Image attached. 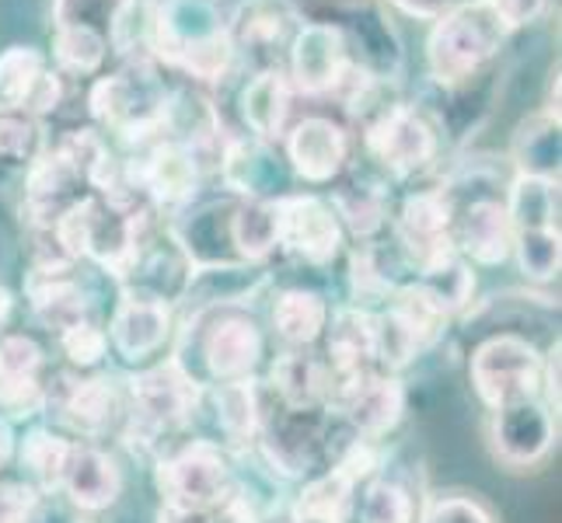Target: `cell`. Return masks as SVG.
<instances>
[{
	"label": "cell",
	"mask_w": 562,
	"mask_h": 523,
	"mask_svg": "<svg viewBox=\"0 0 562 523\" xmlns=\"http://www.w3.org/2000/svg\"><path fill=\"white\" fill-rule=\"evenodd\" d=\"M200 387H221L262 377L269 332L259 304H213L179 318L168 349Z\"/></svg>",
	"instance_id": "obj_1"
},
{
	"label": "cell",
	"mask_w": 562,
	"mask_h": 523,
	"mask_svg": "<svg viewBox=\"0 0 562 523\" xmlns=\"http://www.w3.org/2000/svg\"><path fill=\"white\" fill-rule=\"evenodd\" d=\"M147 56L206 91L241 67L221 0H147Z\"/></svg>",
	"instance_id": "obj_2"
},
{
	"label": "cell",
	"mask_w": 562,
	"mask_h": 523,
	"mask_svg": "<svg viewBox=\"0 0 562 523\" xmlns=\"http://www.w3.org/2000/svg\"><path fill=\"white\" fill-rule=\"evenodd\" d=\"M203 395L206 387L192 380L179 360L161 356L140 371H126L123 377V398L126 412L120 436L137 457H158L171 443L192 433V425L203 416Z\"/></svg>",
	"instance_id": "obj_3"
},
{
	"label": "cell",
	"mask_w": 562,
	"mask_h": 523,
	"mask_svg": "<svg viewBox=\"0 0 562 523\" xmlns=\"http://www.w3.org/2000/svg\"><path fill=\"white\" fill-rule=\"evenodd\" d=\"M168 88L165 70L150 56H130L120 70L99 73L91 81L88 115L112 147H123L126 154L147 150L165 137Z\"/></svg>",
	"instance_id": "obj_4"
},
{
	"label": "cell",
	"mask_w": 562,
	"mask_h": 523,
	"mask_svg": "<svg viewBox=\"0 0 562 523\" xmlns=\"http://www.w3.org/2000/svg\"><path fill=\"white\" fill-rule=\"evenodd\" d=\"M443 129L419 102L392 99L360 123V150L387 182H430L443 161Z\"/></svg>",
	"instance_id": "obj_5"
},
{
	"label": "cell",
	"mask_w": 562,
	"mask_h": 523,
	"mask_svg": "<svg viewBox=\"0 0 562 523\" xmlns=\"http://www.w3.org/2000/svg\"><path fill=\"white\" fill-rule=\"evenodd\" d=\"M510 38L514 35L499 25L486 0L440 14L423 38L426 84L448 91L475 81V77H486Z\"/></svg>",
	"instance_id": "obj_6"
},
{
	"label": "cell",
	"mask_w": 562,
	"mask_h": 523,
	"mask_svg": "<svg viewBox=\"0 0 562 523\" xmlns=\"http://www.w3.org/2000/svg\"><path fill=\"white\" fill-rule=\"evenodd\" d=\"M154 492L165 507L221 510L235 489V454L213 436H182L150 461Z\"/></svg>",
	"instance_id": "obj_7"
},
{
	"label": "cell",
	"mask_w": 562,
	"mask_h": 523,
	"mask_svg": "<svg viewBox=\"0 0 562 523\" xmlns=\"http://www.w3.org/2000/svg\"><path fill=\"white\" fill-rule=\"evenodd\" d=\"M336 440V419L328 409H283L269 398L262 433L248 454L283 486L312 478L328 464Z\"/></svg>",
	"instance_id": "obj_8"
},
{
	"label": "cell",
	"mask_w": 562,
	"mask_h": 523,
	"mask_svg": "<svg viewBox=\"0 0 562 523\" xmlns=\"http://www.w3.org/2000/svg\"><path fill=\"white\" fill-rule=\"evenodd\" d=\"M126 412L123 377L109 374L105 366L91 374H49L46 412L53 425L70 440L102 443L120 433Z\"/></svg>",
	"instance_id": "obj_9"
},
{
	"label": "cell",
	"mask_w": 562,
	"mask_h": 523,
	"mask_svg": "<svg viewBox=\"0 0 562 523\" xmlns=\"http://www.w3.org/2000/svg\"><path fill=\"white\" fill-rule=\"evenodd\" d=\"M486 451L510 475L546 468L559 447V416L538 395L486 412Z\"/></svg>",
	"instance_id": "obj_10"
},
{
	"label": "cell",
	"mask_w": 562,
	"mask_h": 523,
	"mask_svg": "<svg viewBox=\"0 0 562 523\" xmlns=\"http://www.w3.org/2000/svg\"><path fill=\"white\" fill-rule=\"evenodd\" d=\"M176 325V307L168 300L133 286H115V297L105 315L109 356L120 360L126 371H140V366L168 356Z\"/></svg>",
	"instance_id": "obj_11"
},
{
	"label": "cell",
	"mask_w": 562,
	"mask_h": 523,
	"mask_svg": "<svg viewBox=\"0 0 562 523\" xmlns=\"http://www.w3.org/2000/svg\"><path fill=\"white\" fill-rule=\"evenodd\" d=\"M469 384L486 412L531 398L541 387V349L528 336L493 332L472 349Z\"/></svg>",
	"instance_id": "obj_12"
},
{
	"label": "cell",
	"mask_w": 562,
	"mask_h": 523,
	"mask_svg": "<svg viewBox=\"0 0 562 523\" xmlns=\"http://www.w3.org/2000/svg\"><path fill=\"white\" fill-rule=\"evenodd\" d=\"M454 209H458V200L451 185L443 182V174L413 185L395 203L387 235H392L395 248L402 251V259L409 262L413 273H419L423 265H430L440 255L454 251V241H451Z\"/></svg>",
	"instance_id": "obj_13"
},
{
	"label": "cell",
	"mask_w": 562,
	"mask_h": 523,
	"mask_svg": "<svg viewBox=\"0 0 562 523\" xmlns=\"http://www.w3.org/2000/svg\"><path fill=\"white\" fill-rule=\"evenodd\" d=\"M357 137L333 112H304L286 126L280 154L290 168V179L312 189L336 185L353 168Z\"/></svg>",
	"instance_id": "obj_14"
},
{
	"label": "cell",
	"mask_w": 562,
	"mask_h": 523,
	"mask_svg": "<svg viewBox=\"0 0 562 523\" xmlns=\"http://www.w3.org/2000/svg\"><path fill=\"white\" fill-rule=\"evenodd\" d=\"M273 203L280 224V255L307 269H333L346 255L350 238H346L342 224L336 220V213L322 192L290 189Z\"/></svg>",
	"instance_id": "obj_15"
},
{
	"label": "cell",
	"mask_w": 562,
	"mask_h": 523,
	"mask_svg": "<svg viewBox=\"0 0 562 523\" xmlns=\"http://www.w3.org/2000/svg\"><path fill=\"white\" fill-rule=\"evenodd\" d=\"M283 73L297 99L307 102H336L342 91L346 77H350L353 64L346 53V38L336 22L328 18H315V22H301V29L290 38L283 53Z\"/></svg>",
	"instance_id": "obj_16"
},
{
	"label": "cell",
	"mask_w": 562,
	"mask_h": 523,
	"mask_svg": "<svg viewBox=\"0 0 562 523\" xmlns=\"http://www.w3.org/2000/svg\"><path fill=\"white\" fill-rule=\"evenodd\" d=\"M342 38H346V53H350V64L371 77L381 88H398L405 77V43L402 32L392 22V11H387L381 0H350L342 4L336 18Z\"/></svg>",
	"instance_id": "obj_17"
},
{
	"label": "cell",
	"mask_w": 562,
	"mask_h": 523,
	"mask_svg": "<svg viewBox=\"0 0 562 523\" xmlns=\"http://www.w3.org/2000/svg\"><path fill=\"white\" fill-rule=\"evenodd\" d=\"M130 158L133 168H137L140 196L158 217H168V213L189 206L206 192L210 168L200 161L196 150H189L176 140H158L147 150L130 154Z\"/></svg>",
	"instance_id": "obj_18"
},
{
	"label": "cell",
	"mask_w": 562,
	"mask_h": 523,
	"mask_svg": "<svg viewBox=\"0 0 562 523\" xmlns=\"http://www.w3.org/2000/svg\"><path fill=\"white\" fill-rule=\"evenodd\" d=\"M409 412V387L398 374H371L328 398V416L360 440L387 443Z\"/></svg>",
	"instance_id": "obj_19"
},
{
	"label": "cell",
	"mask_w": 562,
	"mask_h": 523,
	"mask_svg": "<svg viewBox=\"0 0 562 523\" xmlns=\"http://www.w3.org/2000/svg\"><path fill=\"white\" fill-rule=\"evenodd\" d=\"M213 182L235 200H277L294 185L290 168L280 154V144L259 140L245 129L241 133L227 129L217 154V168H213Z\"/></svg>",
	"instance_id": "obj_20"
},
{
	"label": "cell",
	"mask_w": 562,
	"mask_h": 523,
	"mask_svg": "<svg viewBox=\"0 0 562 523\" xmlns=\"http://www.w3.org/2000/svg\"><path fill=\"white\" fill-rule=\"evenodd\" d=\"M49 356L32 332L8 328L0 336V419L11 425L38 422L46 412Z\"/></svg>",
	"instance_id": "obj_21"
},
{
	"label": "cell",
	"mask_w": 562,
	"mask_h": 523,
	"mask_svg": "<svg viewBox=\"0 0 562 523\" xmlns=\"http://www.w3.org/2000/svg\"><path fill=\"white\" fill-rule=\"evenodd\" d=\"M304 14L294 0H238L227 11V35L235 43L238 64L280 67L290 38L301 29Z\"/></svg>",
	"instance_id": "obj_22"
},
{
	"label": "cell",
	"mask_w": 562,
	"mask_h": 523,
	"mask_svg": "<svg viewBox=\"0 0 562 523\" xmlns=\"http://www.w3.org/2000/svg\"><path fill=\"white\" fill-rule=\"evenodd\" d=\"M318 353L328 366V398L339 395L342 387H350L363 377L378 374V318L374 311H363L353 304H333L325 336L318 342Z\"/></svg>",
	"instance_id": "obj_23"
},
{
	"label": "cell",
	"mask_w": 562,
	"mask_h": 523,
	"mask_svg": "<svg viewBox=\"0 0 562 523\" xmlns=\"http://www.w3.org/2000/svg\"><path fill=\"white\" fill-rule=\"evenodd\" d=\"M454 192V189H451ZM451 241L454 251L472 269H499L510 262L514 251V227L507 209H503V192L479 189L472 196H458Z\"/></svg>",
	"instance_id": "obj_24"
},
{
	"label": "cell",
	"mask_w": 562,
	"mask_h": 523,
	"mask_svg": "<svg viewBox=\"0 0 562 523\" xmlns=\"http://www.w3.org/2000/svg\"><path fill=\"white\" fill-rule=\"evenodd\" d=\"M123 486H126V478H123V468L112 451H105L102 443H88V440L70 443V454L64 464V475H60V489H56L70 507H77L88 516L109 513L115 502H120Z\"/></svg>",
	"instance_id": "obj_25"
},
{
	"label": "cell",
	"mask_w": 562,
	"mask_h": 523,
	"mask_svg": "<svg viewBox=\"0 0 562 523\" xmlns=\"http://www.w3.org/2000/svg\"><path fill=\"white\" fill-rule=\"evenodd\" d=\"M266 409H269V391L262 377L206 387L203 395V412H210L213 440L231 454H248L256 447L266 422Z\"/></svg>",
	"instance_id": "obj_26"
},
{
	"label": "cell",
	"mask_w": 562,
	"mask_h": 523,
	"mask_svg": "<svg viewBox=\"0 0 562 523\" xmlns=\"http://www.w3.org/2000/svg\"><path fill=\"white\" fill-rule=\"evenodd\" d=\"M328 206H333L336 220L342 224L350 245L363 241H378L387 235L392 227V213H395V192L392 182L381 179V174H350L328 189Z\"/></svg>",
	"instance_id": "obj_27"
},
{
	"label": "cell",
	"mask_w": 562,
	"mask_h": 523,
	"mask_svg": "<svg viewBox=\"0 0 562 523\" xmlns=\"http://www.w3.org/2000/svg\"><path fill=\"white\" fill-rule=\"evenodd\" d=\"M81 179L74 174V168L60 158V150L53 144L38 154V158L25 168V182H22V224L29 227V235H46L53 220L77 200L85 196Z\"/></svg>",
	"instance_id": "obj_28"
},
{
	"label": "cell",
	"mask_w": 562,
	"mask_h": 523,
	"mask_svg": "<svg viewBox=\"0 0 562 523\" xmlns=\"http://www.w3.org/2000/svg\"><path fill=\"white\" fill-rule=\"evenodd\" d=\"M342 259H346V286H350V300L346 304L363 307V311H381L387 297L416 276L409 262L402 259V251L395 248V241L384 238L350 245Z\"/></svg>",
	"instance_id": "obj_29"
},
{
	"label": "cell",
	"mask_w": 562,
	"mask_h": 523,
	"mask_svg": "<svg viewBox=\"0 0 562 523\" xmlns=\"http://www.w3.org/2000/svg\"><path fill=\"white\" fill-rule=\"evenodd\" d=\"M269 398L283 409H328V366L318 349H280L262 366Z\"/></svg>",
	"instance_id": "obj_30"
},
{
	"label": "cell",
	"mask_w": 562,
	"mask_h": 523,
	"mask_svg": "<svg viewBox=\"0 0 562 523\" xmlns=\"http://www.w3.org/2000/svg\"><path fill=\"white\" fill-rule=\"evenodd\" d=\"M333 300L315 286H280L269 289L266 332L280 342V349H318Z\"/></svg>",
	"instance_id": "obj_31"
},
{
	"label": "cell",
	"mask_w": 562,
	"mask_h": 523,
	"mask_svg": "<svg viewBox=\"0 0 562 523\" xmlns=\"http://www.w3.org/2000/svg\"><path fill=\"white\" fill-rule=\"evenodd\" d=\"M294 105H297V94L290 88L283 67L251 70V77L238 91L241 129L259 140L280 144L286 126L294 123Z\"/></svg>",
	"instance_id": "obj_32"
},
{
	"label": "cell",
	"mask_w": 562,
	"mask_h": 523,
	"mask_svg": "<svg viewBox=\"0 0 562 523\" xmlns=\"http://www.w3.org/2000/svg\"><path fill=\"white\" fill-rule=\"evenodd\" d=\"M360 481L342 471L339 464H325L312 478L297 481L294 496L286 499V523H353Z\"/></svg>",
	"instance_id": "obj_33"
},
{
	"label": "cell",
	"mask_w": 562,
	"mask_h": 523,
	"mask_svg": "<svg viewBox=\"0 0 562 523\" xmlns=\"http://www.w3.org/2000/svg\"><path fill=\"white\" fill-rule=\"evenodd\" d=\"M423 489L413 475H405L398 464L387 457L381 471H374L357 492V516L353 523H419Z\"/></svg>",
	"instance_id": "obj_34"
},
{
	"label": "cell",
	"mask_w": 562,
	"mask_h": 523,
	"mask_svg": "<svg viewBox=\"0 0 562 523\" xmlns=\"http://www.w3.org/2000/svg\"><path fill=\"white\" fill-rule=\"evenodd\" d=\"M70 443L74 440L56 430V425L29 422L25 433H18V443H14L11 468H18V481H25L32 492H56L60 489Z\"/></svg>",
	"instance_id": "obj_35"
},
{
	"label": "cell",
	"mask_w": 562,
	"mask_h": 523,
	"mask_svg": "<svg viewBox=\"0 0 562 523\" xmlns=\"http://www.w3.org/2000/svg\"><path fill=\"white\" fill-rule=\"evenodd\" d=\"M559 115L535 109L525 120H517L510 144H507V161L510 174H538V179H559Z\"/></svg>",
	"instance_id": "obj_36"
},
{
	"label": "cell",
	"mask_w": 562,
	"mask_h": 523,
	"mask_svg": "<svg viewBox=\"0 0 562 523\" xmlns=\"http://www.w3.org/2000/svg\"><path fill=\"white\" fill-rule=\"evenodd\" d=\"M381 315L392 318L405 336L413 339V345L419 349V356H426L430 349H437L443 342V336H448V328L454 325L451 315L443 311V307L426 294V289L409 280L402 283L392 297H387V304L381 307Z\"/></svg>",
	"instance_id": "obj_37"
},
{
	"label": "cell",
	"mask_w": 562,
	"mask_h": 523,
	"mask_svg": "<svg viewBox=\"0 0 562 523\" xmlns=\"http://www.w3.org/2000/svg\"><path fill=\"white\" fill-rule=\"evenodd\" d=\"M231 251L241 265H269L280 255V224L273 200H235Z\"/></svg>",
	"instance_id": "obj_38"
},
{
	"label": "cell",
	"mask_w": 562,
	"mask_h": 523,
	"mask_svg": "<svg viewBox=\"0 0 562 523\" xmlns=\"http://www.w3.org/2000/svg\"><path fill=\"white\" fill-rule=\"evenodd\" d=\"M503 209H507L514 235L559 230V179L510 174L507 185H503Z\"/></svg>",
	"instance_id": "obj_39"
},
{
	"label": "cell",
	"mask_w": 562,
	"mask_h": 523,
	"mask_svg": "<svg viewBox=\"0 0 562 523\" xmlns=\"http://www.w3.org/2000/svg\"><path fill=\"white\" fill-rule=\"evenodd\" d=\"M413 280L451 315V321H464L475 311V289H479L475 269L464 262L458 251H448V255H440L437 262L423 265Z\"/></svg>",
	"instance_id": "obj_40"
},
{
	"label": "cell",
	"mask_w": 562,
	"mask_h": 523,
	"mask_svg": "<svg viewBox=\"0 0 562 523\" xmlns=\"http://www.w3.org/2000/svg\"><path fill=\"white\" fill-rule=\"evenodd\" d=\"M49 67L60 77H99L112 56L109 38L88 29H53Z\"/></svg>",
	"instance_id": "obj_41"
},
{
	"label": "cell",
	"mask_w": 562,
	"mask_h": 523,
	"mask_svg": "<svg viewBox=\"0 0 562 523\" xmlns=\"http://www.w3.org/2000/svg\"><path fill=\"white\" fill-rule=\"evenodd\" d=\"M46 147V120H38L22 105H0V164L25 171Z\"/></svg>",
	"instance_id": "obj_42"
},
{
	"label": "cell",
	"mask_w": 562,
	"mask_h": 523,
	"mask_svg": "<svg viewBox=\"0 0 562 523\" xmlns=\"http://www.w3.org/2000/svg\"><path fill=\"white\" fill-rule=\"evenodd\" d=\"M137 0H49V25L53 29H88L102 38H112L126 22Z\"/></svg>",
	"instance_id": "obj_43"
},
{
	"label": "cell",
	"mask_w": 562,
	"mask_h": 523,
	"mask_svg": "<svg viewBox=\"0 0 562 523\" xmlns=\"http://www.w3.org/2000/svg\"><path fill=\"white\" fill-rule=\"evenodd\" d=\"M510 262L528 286H552L562 269V238L559 230H525L514 235Z\"/></svg>",
	"instance_id": "obj_44"
},
{
	"label": "cell",
	"mask_w": 562,
	"mask_h": 523,
	"mask_svg": "<svg viewBox=\"0 0 562 523\" xmlns=\"http://www.w3.org/2000/svg\"><path fill=\"white\" fill-rule=\"evenodd\" d=\"M46 70H49V56L38 46L14 43L0 49V105H22L32 84Z\"/></svg>",
	"instance_id": "obj_45"
},
{
	"label": "cell",
	"mask_w": 562,
	"mask_h": 523,
	"mask_svg": "<svg viewBox=\"0 0 562 523\" xmlns=\"http://www.w3.org/2000/svg\"><path fill=\"white\" fill-rule=\"evenodd\" d=\"M56 345L67 360V366L74 374H91V371H102L105 360H109V336H105V321L102 318H88V321H77L70 328H64L56 336Z\"/></svg>",
	"instance_id": "obj_46"
},
{
	"label": "cell",
	"mask_w": 562,
	"mask_h": 523,
	"mask_svg": "<svg viewBox=\"0 0 562 523\" xmlns=\"http://www.w3.org/2000/svg\"><path fill=\"white\" fill-rule=\"evenodd\" d=\"M419 523H499L493 507L475 492H434L423 499Z\"/></svg>",
	"instance_id": "obj_47"
},
{
	"label": "cell",
	"mask_w": 562,
	"mask_h": 523,
	"mask_svg": "<svg viewBox=\"0 0 562 523\" xmlns=\"http://www.w3.org/2000/svg\"><path fill=\"white\" fill-rule=\"evenodd\" d=\"M18 523H94V520L70 507L60 492H32L22 513H18Z\"/></svg>",
	"instance_id": "obj_48"
},
{
	"label": "cell",
	"mask_w": 562,
	"mask_h": 523,
	"mask_svg": "<svg viewBox=\"0 0 562 523\" xmlns=\"http://www.w3.org/2000/svg\"><path fill=\"white\" fill-rule=\"evenodd\" d=\"M486 4L499 18V25L507 29L510 35H517V32L538 25L541 18L549 14L552 0H486Z\"/></svg>",
	"instance_id": "obj_49"
},
{
	"label": "cell",
	"mask_w": 562,
	"mask_h": 523,
	"mask_svg": "<svg viewBox=\"0 0 562 523\" xmlns=\"http://www.w3.org/2000/svg\"><path fill=\"white\" fill-rule=\"evenodd\" d=\"M64 99H67V77H60V73H56V70L49 67V70L32 84L29 99L22 102V109H29L32 115H38V120H49V115L60 112Z\"/></svg>",
	"instance_id": "obj_50"
},
{
	"label": "cell",
	"mask_w": 562,
	"mask_h": 523,
	"mask_svg": "<svg viewBox=\"0 0 562 523\" xmlns=\"http://www.w3.org/2000/svg\"><path fill=\"white\" fill-rule=\"evenodd\" d=\"M562 342L555 336V342L549 349H541V387H538V398L549 405V409L559 416L562 409Z\"/></svg>",
	"instance_id": "obj_51"
},
{
	"label": "cell",
	"mask_w": 562,
	"mask_h": 523,
	"mask_svg": "<svg viewBox=\"0 0 562 523\" xmlns=\"http://www.w3.org/2000/svg\"><path fill=\"white\" fill-rule=\"evenodd\" d=\"M384 8L398 11L402 18H409V22H437L440 14H448L454 8H464V4H479V0H381Z\"/></svg>",
	"instance_id": "obj_52"
},
{
	"label": "cell",
	"mask_w": 562,
	"mask_h": 523,
	"mask_svg": "<svg viewBox=\"0 0 562 523\" xmlns=\"http://www.w3.org/2000/svg\"><path fill=\"white\" fill-rule=\"evenodd\" d=\"M154 523H217V510H192V507H158Z\"/></svg>",
	"instance_id": "obj_53"
},
{
	"label": "cell",
	"mask_w": 562,
	"mask_h": 523,
	"mask_svg": "<svg viewBox=\"0 0 562 523\" xmlns=\"http://www.w3.org/2000/svg\"><path fill=\"white\" fill-rule=\"evenodd\" d=\"M14 443H18V425L0 419V478H8L11 464H14Z\"/></svg>",
	"instance_id": "obj_54"
},
{
	"label": "cell",
	"mask_w": 562,
	"mask_h": 523,
	"mask_svg": "<svg viewBox=\"0 0 562 523\" xmlns=\"http://www.w3.org/2000/svg\"><path fill=\"white\" fill-rule=\"evenodd\" d=\"M14 311H18V297L11 294V289L0 283V336L8 332L11 321H14Z\"/></svg>",
	"instance_id": "obj_55"
}]
</instances>
